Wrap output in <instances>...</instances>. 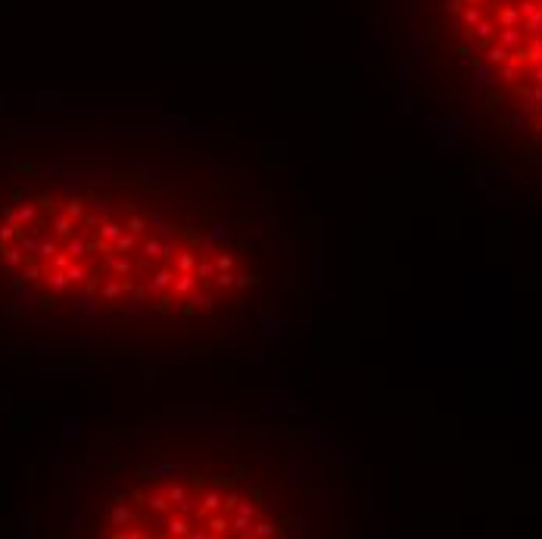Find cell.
<instances>
[{"instance_id":"7a4b0ae2","label":"cell","mask_w":542,"mask_h":539,"mask_svg":"<svg viewBox=\"0 0 542 539\" xmlns=\"http://www.w3.org/2000/svg\"><path fill=\"white\" fill-rule=\"evenodd\" d=\"M175 268H156V274H153V281L147 284V290H153V293H162V290H168L172 287V281H175Z\"/></svg>"},{"instance_id":"277c9868","label":"cell","mask_w":542,"mask_h":539,"mask_svg":"<svg viewBox=\"0 0 542 539\" xmlns=\"http://www.w3.org/2000/svg\"><path fill=\"white\" fill-rule=\"evenodd\" d=\"M144 253H147V259H168L175 250H172V243H165V240H147Z\"/></svg>"},{"instance_id":"5bb4252c","label":"cell","mask_w":542,"mask_h":539,"mask_svg":"<svg viewBox=\"0 0 542 539\" xmlns=\"http://www.w3.org/2000/svg\"><path fill=\"white\" fill-rule=\"evenodd\" d=\"M144 228H147V219H140V215H134V219H131L128 221V231H131V234H144Z\"/></svg>"},{"instance_id":"ba28073f","label":"cell","mask_w":542,"mask_h":539,"mask_svg":"<svg viewBox=\"0 0 542 539\" xmlns=\"http://www.w3.org/2000/svg\"><path fill=\"white\" fill-rule=\"evenodd\" d=\"M215 508H221V492H209L203 499V511H215Z\"/></svg>"},{"instance_id":"30bf717a","label":"cell","mask_w":542,"mask_h":539,"mask_svg":"<svg viewBox=\"0 0 542 539\" xmlns=\"http://www.w3.org/2000/svg\"><path fill=\"white\" fill-rule=\"evenodd\" d=\"M109 268H113L115 274H128L131 271V259H113V262H109Z\"/></svg>"},{"instance_id":"9c48e42d","label":"cell","mask_w":542,"mask_h":539,"mask_svg":"<svg viewBox=\"0 0 542 539\" xmlns=\"http://www.w3.org/2000/svg\"><path fill=\"white\" fill-rule=\"evenodd\" d=\"M234 268V256H215V271H231Z\"/></svg>"},{"instance_id":"3957f363","label":"cell","mask_w":542,"mask_h":539,"mask_svg":"<svg viewBox=\"0 0 542 539\" xmlns=\"http://www.w3.org/2000/svg\"><path fill=\"white\" fill-rule=\"evenodd\" d=\"M175 271H178V274L197 271V256H194V250H175Z\"/></svg>"},{"instance_id":"9a60e30c","label":"cell","mask_w":542,"mask_h":539,"mask_svg":"<svg viewBox=\"0 0 542 539\" xmlns=\"http://www.w3.org/2000/svg\"><path fill=\"white\" fill-rule=\"evenodd\" d=\"M197 274H199V278H212V274H215V262H203V265L197 268Z\"/></svg>"},{"instance_id":"8992f818","label":"cell","mask_w":542,"mask_h":539,"mask_svg":"<svg viewBox=\"0 0 542 539\" xmlns=\"http://www.w3.org/2000/svg\"><path fill=\"white\" fill-rule=\"evenodd\" d=\"M118 234H122V224H118V221H106V224H100V237H103L106 243H113Z\"/></svg>"},{"instance_id":"7c38bea8","label":"cell","mask_w":542,"mask_h":539,"mask_svg":"<svg viewBox=\"0 0 542 539\" xmlns=\"http://www.w3.org/2000/svg\"><path fill=\"white\" fill-rule=\"evenodd\" d=\"M209 533H228V518H212L209 521Z\"/></svg>"},{"instance_id":"2e32d148","label":"cell","mask_w":542,"mask_h":539,"mask_svg":"<svg viewBox=\"0 0 542 539\" xmlns=\"http://www.w3.org/2000/svg\"><path fill=\"white\" fill-rule=\"evenodd\" d=\"M190 303H197L199 309H209V305H212V296H209V293H199L197 299H190Z\"/></svg>"},{"instance_id":"6da1fadb","label":"cell","mask_w":542,"mask_h":539,"mask_svg":"<svg viewBox=\"0 0 542 539\" xmlns=\"http://www.w3.org/2000/svg\"><path fill=\"white\" fill-rule=\"evenodd\" d=\"M194 287H197V271H184V274H175L168 290H172L175 296H187V293H194Z\"/></svg>"},{"instance_id":"4fadbf2b","label":"cell","mask_w":542,"mask_h":539,"mask_svg":"<svg viewBox=\"0 0 542 539\" xmlns=\"http://www.w3.org/2000/svg\"><path fill=\"white\" fill-rule=\"evenodd\" d=\"M249 533H252V536H271V533H274V523H265V521H259L256 527L249 530Z\"/></svg>"},{"instance_id":"5b68a950","label":"cell","mask_w":542,"mask_h":539,"mask_svg":"<svg viewBox=\"0 0 542 539\" xmlns=\"http://www.w3.org/2000/svg\"><path fill=\"white\" fill-rule=\"evenodd\" d=\"M165 496H168V502H172V505H178V508H184V505H187V489H184V486H168V492H165Z\"/></svg>"},{"instance_id":"8fae6325","label":"cell","mask_w":542,"mask_h":539,"mask_svg":"<svg viewBox=\"0 0 542 539\" xmlns=\"http://www.w3.org/2000/svg\"><path fill=\"white\" fill-rule=\"evenodd\" d=\"M249 521H252L249 514H243V511H240V514H237V518L231 521V527H237L240 533H249Z\"/></svg>"},{"instance_id":"52a82bcc","label":"cell","mask_w":542,"mask_h":539,"mask_svg":"<svg viewBox=\"0 0 542 539\" xmlns=\"http://www.w3.org/2000/svg\"><path fill=\"white\" fill-rule=\"evenodd\" d=\"M190 523L184 521V518H168V533H175V536H190Z\"/></svg>"}]
</instances>
